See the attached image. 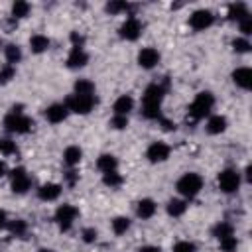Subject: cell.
<instances>
[{
  "mask_svg": "<svg viewBox=\"0 0 252 252\" xmlns=\"http://www.w3.org/2000/svg\"><path fill=\"white\" fill-rule=\"evenodd\" d=\"M167 85L165 83H152L146 87L142 94V116L146 120H159L161 118V102L165 98Z\"/></svg>",
  "mask_w": 252,
  "mask_h": 252,
  "instance_id": "obj_1",
  "label": "cell"
},
{
  "mask_svg": "<svg viewBox=\"0 0 252 252\" xmlns=\"http://www.w3.org/2000/svg\"><path fill=\"white\" fill-rule=\"evenodd\" d=\"M215 106V94L211 91H201L195 94V98L191 100L189 104V110H187V122L189 124H195L199 120H203L205 116L211 114Z\"/></svg>",
  "mask_w": 252,
  "mask_h": 252,
  "instance_id": "obj_2",
  "label": "cell"
},
{
  "mask_svg": "<svg viewBox=\"0 0 252 252\" xmlns=\"http://www.w3.org/2000/svg\"><path fill=\"white\" fill-rule=\"evenodd\" d=\"M33 128V120L24 114L22 104H14L10 112L4 116V130L10 134H28Z\"/></svg>",
  "mask_w": 252,
  "mask_h": 252,
  "instance_id": "obj_3",
  "label": "cell"
},
{
  "mask_svg": "<svg viewBox=\"0 0 252 252\" xmlns=\"http://www.w3.org/2000/svg\"><path fill=\"white\" fill-rule=\"evenodd\" d=\"M175 189L181 195V199L189 201V199H193V197H197L201 193V189H203V177L199 173H195V171H187V173H183L177 179Z\"/></svg>",
  "mask_w": 252,
  "mask_h": 252,
  "instance_id": "obj_4",
  "label": "cell"
},
{
  "mask_svg": "<svg viewBox=\"0 0 252 252\" xmlns=\"http://www.w3.org/2000/svg\"><path fill=\"white\" fill-rule=\"evenodd\" d=\"M63 104L67 106L69 112H75V114L85 116V114H89V112L94 108L96 96H85V94H75V93H71V94L65 98Z\"/></svg>",
  "mask_w": 252,
  "mask_h": 252,
  "instance_id": "obj_5",
  "label": "cell"
},
{
  "mask_svg": "<svg viewBox=\"0 0 252 252\" xmlns=\"http://www.w3.org/2000/svg\"><path fill=\"white\" fill-rule=\"evenodd\" d=\"M77 217H79V209L75 205H71V203L59 205L57 211H55V222H57V226H59L61 232L71 230V226L75 224Z\"/></svg>",
  "mask_w": 252,
  "mask_h": 252,
  "instance_id": "obj_6",
  "label": "cell"
},
{
  "mask_svg": "<svg viewBox=\"0 0 252 252\" xmlns=\"http://www.w3.org/2000/svg\"><path fill=\"white\" fill-rule=\"evenodd\" d=\"M240 183H242V177H240V173H238L236 169H232V167L222 169V171L219 173V177H217L219 189H220L222 193H226V195L236 193L238 187H240Z\"/></svg>",
  "mask_w": 252,
  "mask_h": 252,
  "instance_id": "obj_7",
  "label": "cell"
},
{
  "mask_svg": "<svg viewBox=\"0 0 252 252\" xmlns=\"http://www.w3.org/2000/svg\"><path fill=\"white\" fill-rule=\"evenodd\" d=\"M10 187L16 195H24L32 189V177L24 167H14L10 171Z\"/></svg>",
  "mask_w": 252,
  "mask_h": 252,
  "instance_id": "obj_8",
  "label": "cell"
},
{
  "mask_svg": "<svg viewBox=\"0 0 252 252\" xmlns=\"http://www.w3.org/2000/svg\"><path fill=\"white\" fill-rule=\"evenodd\" d=\"M215 24V14L211 10H195L191 16H189V28L195 30V32H205L207 28H211Z\"/></svg>",
  "mask_w": 252,
  "mask_h": 252,
  "instance_id": "obj_9",
  "label": "cell"
},
{
  "mask_svg": "<svg viewBox=\"0 0 252 252\" xmlns=\"http://www.w3.org/2000/svg\"><path fill=\"white\" fill-rule=\"evenodd\" d=\"M142 22L136 18V16H128L124 22H122V26L118 28V33H120V37L122 39H126V41H136L140 35H142Z\"/></svg>",
  "mask_w": 252,
  "mask_h": 252,
  "instance_id": "obj_10",
  "label": "cell"
},
{
  "mask_svg": "<svg viewBox=\"0 0 252 252\" xmlns=\"http://www.w3.org/2000/svg\"><path fill=\"white\" fill-rule=\"evenodd\" d=\"M169 156H171V146L165 144V142H161V140L152 142V144L148 146V150H146V158H148L150 163H161V161H165Z\"/></svg>",
  "mask_w": 252,
  "mask_h": 252,
  "instance_id": "obj_11",
  "label": "cell"
},
{
  "mask_svg": "<svg viewBox=\"0 0 252 252\" xmlns=\"http://www.w3.org/2000/svg\"><path fill=\"white\" fill-rule=\"evenodd\" d=\"M159 59H161V55L156 47H142L138 51V57H136V61L142 69H154L159 63Z\"/></svg>",
  "mask_w": 252,
  "mask_h": 252,
  "instance_id": "obj_12",
  "label": "cell"
},
{
  "mask_svg": "<svg viewBox=\"0 0 252 252\" xmlns=\"http://www.w3.org/2000/svg\"><path fill=\"white\" fill-rule=\"evenodd\" d=\"M87 63H89V53L85 51V47H71L65 59V65L69 69H83Z\"/></svg>",
  "mask_w": 252,
  "mask_h": 252,
  "instance_id": "obj_13",
  "label": "cell"
},
{
  "mask_svg": "<svg viewBox=\"0 0 252 252\" xmlns=\"http://www.w3.org/2000/svg\"><path fill=\"white\" fill-rule=\"evenodd\" d=\"M45 120L47 122H51V124H59V122H63L67 116H69V110H67V106L63 104V102H53V104H49L47 108H45Z\"/></svg>",
  "mask_w": 252,
  "mask_h": 252,
  "instance_id": "obj_14",
  "label": "cell"
},
{
  "mask_svg": "<svg viewBox=\"0 0 252 252\" xmlns=\"http://www.w3.org/2000/svg\"><path fill=\"white\" fill-rule=\"evenodd\" d=\"M61 191H63V187H61L59 183L47 181V183H41V185L37 187V197H39L41 201H45V203H51V201L59 199Z\"/></svg>",
  "mask_w": 252,
  "mask_h": 252,
  "instance_id": "obj_15",
  "label": "cell"
},
{
  "mask_svg": "<svg viewBox=\"0 0 252 252\" xmlns=\"http://www.w3.org/2000/svg\"><path fill=\"white\" fill-rule=\"evenodd\" d=\"M230 77H232V83H234L238 89L248 91V89L252 87V69H250V67H236Z\"/></svg>",
  "mask_w": 252,
  "mask_h": 252,
  "instance_id": "obj_16",
  "label": "cell"
},
{
  "mask_svg": "<svg viewBox=\"0 0 252 252\" xmlns=\"http://www.w3.org/2000/svg\"><path fill=\"white\" fill-rule=\"evenodd\" d=\"M226 126H228L226 116H222V114H213V116H209V118H207L205 130H207V134L217 136V134H222V132L226 130Z\"/></svg>",
  "mask_w": 252,
  "mask_h": 252,
  "instance_id": "obj_17",
  "label": "cell"
},
{
  "mask_svg": "<svg viewBox=\"0 0 252 252\" xmlns=\"http://www.w3.org/2000/svg\"><path fill=\"white\" fill-rule=\"evenodd\" d=\"M156 211H158V205H156V201H154V199H150V197L140 199V201L136 203V217H138V219H142V220L152 219V217L156 215Z\"/></svg>",
  "mask_w": 252,
  "mask_h": 252,
  "instance_id": "obj_18",
  "label": "cell"
},
{
  "mask_svg": "<svg viewBox=\"0 0 252 252\" xmlns=\"http://www.w3.org/2000/svg\"><path fill=\"white\" fill-rule=\"evenodd\" d=\"M187 207H189V201H185V199H181V197H173V199H169V201H167L165 211H167V215H169V217L179 219V217H183V215H185Z\"/></svg>",
  "mask_w": 252,
  "mask_h": 252,
  "instance_id": "obj_19",
  "label": "cell"
},
{
  "mask_svg": "<svg viewBox=\"0 0 252 252\" xmlns=\"http://www.w3.org/2000/svg\"><path fill=\"white\" fill-rule=\"evenodd\" d=\"M112 110L114 114H122V116H128L132 110H134V98L130 94H120L114 104H112Z\"/></svg>",
  "mask_w": 252,
  "mask_h": 252,
  "instance_id": "obj_20",
  "label": "cell"
},
{
  "mask_svg": "<svg viewBox=\"0 0 252 252\" xmlns=\"http://www.w3.org/2000/svg\"><path fill=\"white\" fill-rule=\"evenodd\" d=\"M81 159H83V150L79 148V146H67L65 150H63V163L67 165V167H75V165H79L81 163Z\"/></svg>",
  "mask_w": 252,
  "mask_h": 252,
  "instance_id": "obj_21",
  "label": "cell"
},
{
  "mask_svg": "<svg viewBox=\"0 0 252 252\" xmlns=\"http://www.w3.org/2000/svg\"><path fill=\"white\" fill-rule=\"evenodd\" d=\"M49 45H51V41H49V37L43 35V33H33V35L30 37V49H32V53H35V55L45 53V51L49 49Z\"/></svg>",
  "mask_w": 252,
  "mask_h": 252,
  "instance_id": "obj_22",
  "label": "cell"
},
{
  "mask_svg": "<svg viewBox=\"0 0 252 252\" xmlns=\"http://www.w3.org/2000/svg\"><path fill=\"white\" fill-rule=\"evenodd\" d=\"M96 167H98V171H102V173L118 171V159H116V156H112V154H100V156L96 158Z\"/></svg>",
  "mask_w": 252,
  "mask_h": 252,
  "instance_id": "obj_23",
  "label": "cell"
},
{
  "mask_svg": "<svg viewBox=\"0 0 252 252\" xmlns=\"http://www.w3.org/2000/svg\"><path fill=\"white\" fill-rule=\"evenodd\" d=\"M226 16H228V20H232V22H240V20H244L246 16H250V12H248V6H246L244 2H232V4H228Z\"/></svg>",
  "mask_w": 252,
  "mask_h": 252,
  "instance_id": "obj_24",
  "label": "cell"
},
{
  "mask_svg": "<svg viewBox=\"0 0 252 252\" xmlns=\"http://www.w3.org/2000/svg\"><path fill=\"white\" fill-rule=\"evenodd\" d=\"M4 59H6V65H16V63H20L22 61V49H20V45H16V43H8L6 47H4Z\"/></svg>",
  "mask_w": 252,
  "mask_h": 252,
  "instance_id": "obj_25",
  "label": "cell"
},
{
  "mask_svg": "<svg viewBox=\"0 0 252 252\" xmlns=\"http://www.w3.org/2000/svg\"><path fill=\"white\" fill-rule=\"evenodd\" d=\"M75 94H85V96H94V83L91 79H77L73 85Z\"/></svg>",
  "mask_w": 252,
  "mask_h": 252,
  "instance_id": "obj_26",
  "label": "cell"
},
{
  "mask_svg": "<svg viewBox=\"0 0 252 252\" xmlns=\"http://www.w3.org/2000/svg\"><path fill=\"white\" fill-rule=\"evenodd\" d=\"M130 224H132V220H130L128 217H114V219L110 220V228H112V232H114L116 236L126 234V232L130 230Z\"/></svg>",
  "mask_w": 252,
  "mask_h": 252,
  "instance_id": "obj_27",
  "label": "cell"
},
{
  "mask_svg": "<svg viewBox=\"0 0 252 252\" xmlns=\"http://www.w3.org/2000/svg\"><path fill=\"white\" fill-rule=\"evenodd\" d=\"M30 10H32V6L26 0H16L12 4V18L14 20H22V18H26L30 14Z\"/></svg>",
  "mask_w": 252,
  "mask_h": 252,
  "instance_id": "obj_28",
  "label": "cell"
},
{
  "mask_svg": "<svg viewBox=\"0 0 252 252\" xmlns=\"http://www.w3.org/2000/svg\"><path fill=\"white\" fill-rule=\"evenodd\" d=\"M230 234H234V228H232V224L226 222V220L217 222L215 228H213V236H215L217 240H220V238H224V236H230Z\"/></svg>",
  "mask_w": 252,
  "mask_h": 252,
  "instance_id": "obj_29",
  "label": "cell"
},
{
  "mask_svg": "<svg viewBox=\"0 0 252 252\" xmlns=\"http://www.w3.org/2000/svg\"><path fill=\"white\" fill-rule=\"evenodd\" d=\"M104 8H106L108 14H124V12L128 14V12L132 10V6H130L128 2H122V0H110Z\"/></svg>",
  "mask_w": 252,
  "mask_h": 252,
  "instance_id": "obj_30",
  "label": "cell"
},
{
  "mask_svg": "<svg viewBox=\"0 0 252 252\" xmlns=\"http://www.w3.org/2000/svg\"><path fill=\"white\" fill-rule=\"evenodd\" d=\"M122 181H124V177H122L118 171H108V173H102V183H104L106 187H110V189L120 187V185H122Z\"/></svg>",
  "mask_w": 252,
  "mask_h": 252,
  "instance_id": "obj_31",
  "label": "cell"
},
{
  "mask_svg": "<svg viewBox=\"0 0 252 252\" xmlns=\"http://www.w3.org/2000/svg\"><path fill=\"white\" fill-rule=\"evenodd\" d=\"M16 154H18L16 142L10 140V138H0V156L10 158V156H16Z\"/></svg>",
  "mask_w": 252,
  "mask_h": 252,
  "instance_id": "obj_32",
  "label": "cell"
},
{
  "mask_svg": "<svg viewBox=\"0 0 252 252\" xmlns=\"http://www.w3.org/2000/svg\"><path fill=\"white\" fill-rule=\"evenodd\" d=\"M6 228H8L12 234H16V236H24V234L28 232V222H26L24 219H14V220L8 222Z\"/></svg>",
  "mask_w": 252,
  "mask_h": 252,
  "instance_id": "obj_33",
  "label": "cell"
},
{
  "mask_svg": "<svg viewBox=\"0 0 252 252\" xmlns=\"http://www.w3.org/2000/svg\"><path fill=\"white\" fill-rule=\"evenodd\" d=\"M230 45H232V51H234V53H248L250 47H252L250 39H248V37H242V35H240V37H234Z\"/></svg>",
  "mask_w": 252,
  "mask_h": 252,
  "instance_id": "obj_34",
  "label": "cell"
},
{
  "mask_svg": "<svg viewBox=\"0 0 252 252\" xmlns=\"http://www.w3.org/2000/svg\"><path fill=\"white\" fill-rule=\"evenodd\" d=\"M219 246H220L222 252H236V248H238V240H236L234 234H230V236L220 238V240H219Z\"/></svg>",
  "mask_w": 252,
  "mask_h": 252,
  "instance_id": "obj_35",
  "label": "cell"
},
{
  "mask_svg": "<svg viewBox=\"0 0 252 252\" xmlns=\"http://www.w3.org/2000/svg\"><path fill=\"white\" fill-rule=\"evenodd\" d=\"M126 126H128V116L112 114V118H110V128H114V130H124Z\"/></svg>",
  "mask_w": 252,
  "mask_h": 252,
  "instance_id": "obj_36",
  "label": "cell"
},
{
  "mask_svg": "<svg viewBox=\"0 0 252 252\" xmlns=\"http://www.w3.org/2000/svg\"><path fill=\"white\" fill-rule=\"evenodd\" d=\"M96 236H98V232H96L93 226H87V228L81 230V240H83L85 244H93V242H96Z\"/></svg>",
  "mask_w": 252,
  "mask_h": 252,
  "instance_id": "obj_37",
  "label": "cell"
},
{
  "mask_svg": "<svg viewBox=\"0 0 252 252\" xmlns=\"http://www.w3.org/2000/svg\"><path fill=\"white\" fill-rule=\"evenodd\" d=\"M16 77V67L12 65H4L2 71H0V85H6L8 81H12Z\"/></svg>",
  "mask_w": 252,
  "mask_h": 252,
  "instance_id": "obj_38",
  "label": "cell"
},
{
  "mask_svg": "<svg viewBox=\"0 0 252 252\" xmlns=\"http://www.w3.org/2000/svg\"><path fill=\"white\" fill-rule=\"evenodd\" d=\"M238 30L242 33V37H248L252 33V16H246L244 20L238 22Z\"/></svg>",
  "mask_w": 252,
  "mask_h": 252,
  "instance_id": "obj_39",
  "label": "cell"
},
{
  "mask_svg": "<svg viewBox=\"0 0 252 252\" xmlns=\"http://www.w3.org/2000/svg\"><path fill=\"white\" fill-rule=\"evenodd\" d=\"M173 252H195V244L189 240H179V242H175Z\"/></svg>",
  "mask_w": 252,
  "mask_h": 252,
  "instance_id": "obj_40",
  "label": "cell"
},
{
  "mask_svg": "<svg viewBox=\"0 0 252 252\" xmlns=\"http://www.w3.org/2000/svg\"><path fill=\"white\" fill-rule=\"evenodd\" d=\"M69 39H71V47H85V37L79 33V32H71V35H69Z\"/></svg>",
  "mask_w": 252,
  "mask_h": 252,
  "instance_id": "obj_41",
  "label": "cell"
},
{
  "mask_svg": "<svg viewBox=\"0 0 252 252\" xmlns=\"http://www.w3.org/2000/svg\"><path fill=\"white\" fill-rule=\"evenodd\" d=\"M159 124H161V128H163L165 132H173V130L177 128L175 122H171V120H167V118H163V116L159 118Z\"/></svg>",
  "mask_w": 252,
  "mask_h": 252,
  "instance_id": "obj_42",
  "label": "cell"
},
{
  "mask_svg": "<svg viewBox=\"0 0 252 252\" xmlns=\"http://www.w3.org/2000/svg\"><path fill=\"white\" fill-rule=\"evenodd\" d=\"M8 222H10V219H8L6 211H2V209H0V228H6V226H8Z\"/></svg>",
  "mask_w": 252,
  "mask_h": 252,
  "instance_id": "obj_43",
  "label": "cell"
},
{
  "mask_svg": "<svg viewBox=\"0 0 252 252\" xmlns=\"http://www.w3.org/2000/svg\"><path fill=\"white\" fill-rule=\"evenodd\" d=\"M77 177H79V175H77V173H75L73 169H71V171H67V183H69V185H75Z\"/></svg>",
  "mask_w": 252,
  "mask_h": 252,
  "instance_id": "obj_44",
  "label": "cell"
},
{
  "mask_svg": "<svg viewBox=\"0 0 252 252\" xmlns=\"http://www.w3.org/2000/svg\"><path fill=\"white\" fill-rule=\"evenodd\" d=\"M138 252H159V248H158V246H150V244H148V246H142Z\"/></svg>",
  "mask_w": 252,
  "mask_h": 252,
  "instance_id": "obj_45",
  "label": "cell"
},
{
  "mask_svg": "<svg viewBox=\"0 0 252 252\" xmlns=\"http://www.w3.org/2000/svg\"><path fill=\"white\" fill-rule=\"evenodd\" d=\"M8 173V167H6V163H4V159H0V177H4Z\"/></svg>",
  "mask_w": 252,
  "mask_h": 252,
  "instance_id": "obj_46",
  "label": "cell"
},
{
  "mask_svg": "<svg viewBox=\"0 0 252 252\" xmlns=\"http://www.w3.org/2000/svg\"><path fill=\"white\" fill-rule=\"evenodd\" d=\"M37 252H55V250H51V248H39Z\"/></svg>",
  "mask_w": 252,
  "mask_h": 252,
  "instance_id": "obj_47",
  "label": "cell"
}]
</instances>
